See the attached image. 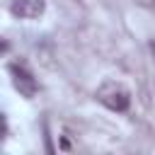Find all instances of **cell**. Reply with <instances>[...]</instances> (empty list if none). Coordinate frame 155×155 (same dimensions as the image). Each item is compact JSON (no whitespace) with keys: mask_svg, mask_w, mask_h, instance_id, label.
I'll use <instances>...</instances> for the list:
<instances>
[{"mask_svg":"<svg viewBox=\"0 0 155 155\" xmlns=\"http://www.w3.org/2000/svg\"><path fill=\"white\" fill-rule=\"evenodd\" d=\"M94 97H97L99 104H104L109 111H116V114H121V111H126L131 107V92H128V87L121 85V82H116V80H104L97 87Z\"/></svg>","mask_w":155,"mask_h":155,"instance_id":"1","label":"cell"},{"mask_svg":"<svg viewBox=\"0 0 155 155\" xmlns=\"http://www.w3.org/2000/svg\"><path fill=\"white\" fill-rule=\"evenodd\" d=\"M7 70H10V75H12V85H15V90H17L22 97L31 99V97L36 94V90H39V85H36L34 75H31L24 65H19V63H10V65H7Z\"/></svg>","mask_w":155,"mask_h":155,"instance_id":"2","label":"cell"},{"mask_svg":"<svg viewBox=\"0 0 155 155\" xmlns=\"http://www.w3.org/2000/svg\"><path fill=\"white\" fill-rule=\"evenodd\" d=\"M10 10L19 19H36L46 10V0H10Z\"/></svg>","mask_w":155,"mask_h":155,"instance_id":"3","label":"cell"},{"mask_svg":"<svg viewBox=\"0 0 155 155\" xmlns=\"http://www.w3.org/2000/svg\"><path fill=\"white\" fill-rule=\"evenodd\" d=\"M150 48H153V53H155V44H153V46H150Z\"/></svg>","mask_w":155,"mask_h":155,"instance_id":"4","label":"cell"}]
</instances>
